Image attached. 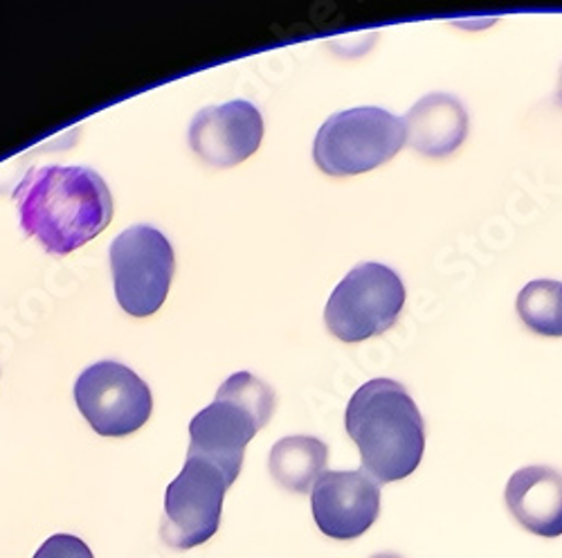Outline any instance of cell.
<instances>
[{
	"mask_svg": "<svg viewBox=\"0 0 562 558\" xmlns=\"http://www.w3.org/2000/svg\"><path fill=\"white\" fill-rule=\"evenodd\" d=\"M21 227L50 255H68L106 230L113 197L90 167H38L14 192Z\"/></svg>",
	"mask_w": 562,
	"mask_h": 558,
	"instance_id": "6da1fadb",
	"label": "cell"
},
{
	"mask_svg": "<svg viewBox=\"0 0 562 558\" xmlns=\"http://www.w3.org/2000/svg\"><path fill=\"white\" fill-rule=\"evenodd\" d=\"M345 428L360 450L362 471L379 484L412 476L424 459V416L396 381L373 379L358 388L345 412Z\"/></svg>",
	"mask_w": 562,
	"mask_h": 558,
	"instance_id": "7a4b0ae2",
	"label": "cell"
},
{
	"mask_svg": "<svg viewBox=\"0 0 562 558\" xmlns=\"http://www.w3.org/2000/svg\"><path fill=\"white\" fill-rule=\"evenodd\" d=\"M274 405V390L266 381L250 371H237L218 388L214 403L192 418L187 457L212 461L234 484L244 467L246 446L270 422Z\"/></svg>",
	"mask_w": 562,
	"mask_h": 558,
	"instance_id": "3957f363",
	"label": "cell"
},
{
	"mask_svg": "<svg viewBox=\"0 0 562 558\" xmlns=\"http://www.w3.org/2000/svg\"><path fill=\"white\" fill-rule=\"evenodd\" d=\"M407 145L403 118L379 107L331 115L315 135V165L329 176H356L390 163Z\"/></svg>",
	"mask_w": 562,
	"mask_h": 558,
	"instance_id": "277c9868",
	"label": "cell"
},
{
	"mask_svg": "<svg viewBox=\"0 0 562 558\" xmlns=\"http://www.w3.org/2000/svg\"><path fill=\"white\" fill-rule=\"evenodd\" d=\"M403 304V279L383 264L367 261L336 287L324 309V322L338 341L362 343L392 330Z\"/></svg>",
	"mask_w": 562,
	"mask_h": 558,
	"instance_id": "5b68a950",
	"label": "cell"
},
{
	"mask_svg": "<svg viewBox=\"0 0 562 558\" xmlns=\"http://www.w3.org/2000/svg\"><path fill=\"white\" fill-rule=\"evenodd\" d=\"M115 298L133 317L154 315L167 300L176 257L169 239L151 225H131L109 250Z\"/></svg>",
	"mask_w": 562,
	"mask_h": 558,
	"instance_id": "8992f818",
	"label": "cell"
},
{
	"mask_svg": "<svg viewBox=\"0 0 562 558\" xmlns=\"http://www.w3.org/2000/svg\"><path fill=\"white\" fill-rule=\"evenodd\" d=\"M232 482L201 457H187L178 478L167 487L160 538L176 551L207 543L221 527L223 500Z\"/></svg>",
	"mask_w": 562,
	"mask_h": 558,
	"instance_id": "52a82bcc",
	"label": "cell"
},
{
	"mask_svg": "<svg viewBox=\"0 0 562 558\" xmlns=\"http://www.w3.org/2000/svg\"><path fill=\"white\" fill-rule=\"evenodd\" d=\"M75 401L90 428L102 437H126L139 431L154 410L149 386L117 360L86 367L75 383Z\"/></svg>",
	"mask_w": 562,
	"mask_h": 558,
	"instance_id": "ba28073f",
	"label": "cell"
},
{
	"mask_svg": "<svg viewBox=\"0 0 562 558\" xmlns=\"http://www.w3.org/2000/svg\"><path fill=\"white\" fill-rule=\"evenodd\" d=\"M319 532L336 540H353L381 516V484L364 471H324L311 491Z\"/></svg>",
	"mask_w": 562,
	"mask_h": 558,
	"instance_id": "9c48e42d",
	"label": "cell"
},
{
	"mask_svg": "<svg viewBox=\"0 0 562 558\" xmlns=\"http://www.w3.org/2000/svg\"><path fill=\"white\" fill-rule=\"evenodd\" d=\"M263 140V118L246 100L207 107L190 126L192 152L212 167H234L248 160Z\"/></svg>",
	"mask_w": 562,
	"mask_h": 558,
	"instance_id": "30bf717a",
	"label": "cell"
},
{
	"mask_svg": "<svg viewBox=\"0 0 562 558\" xmlns=\"http://www.w3.org/2000/svg\"><path fill=\"white\" fill-rule=\"evenodd\" d=\"M504 500L513 518L527 532L544 538L562 536V473L549 467L515 471Z\"/></svg>",
	"mask_w": 562,
	"mask_h": 558,
	"instance_id": "8fae6325",
	"label": "cell"
},
{
	"mask_svg": "<svg viewBox=\"0 0 562 558\" xmlns=\"http://www.w3.org/2000/svg\"><path fill=\"white\" fill-rule=\"evenodd\" d=\"M407 145L426 158H448L468 135V111L448 92H432L418 100L403 118Z\"/></svg>",
	"mask_w": 562,
	"mask_h": 558,
	"instance_id": "7c38bea8",
	"label": "cell"
},
{
	"mask_svg": "<svg viewBox=\"0 0 562 558\" xmlns=\"http://www.w3.org/2000/svg\"><path fill=\"white\" fill-rule=\"evenodd\" d=\"M329 448L324 442L306 435L279 439L268 457L272 480L291 493H311L315 482L324 476Z\"/></svg>",
	"mask_w": 562,
	"mask_h": 558,
	"instance_id": "4fadbf2b",
	"label": "cell"
},
{
	"mask_svg": "<svg viewBox=\"0 0 562 558\" xmlns=\"http://www.w3.org/2000/svg\"><path fill=\"white\" fill-rule=\"evenodd\" d=\"M558 293L560 282H553V279H536L520 291L518 315L531 332L555 338Z\"/></svg>",
	"mask_w": 562,
	"mask_h": 558,
	"instance_id": "5bb4252c",
	"label": "cell"
},
{
	"mask_svg": "<svg viewBox=\"0 0 562 558\" xmlns=\"http://www.w3.org/2000/svg\"><path fill=\"white\" fill-rule=\"evenodd\" d=\"M34 558H95V556H92L90 547L81 538L72 534H55L36 549Z\"/></svg>",
	"mask_w": 562,
	"mask_h": 558,
	"instance_id": "9a60e30c",
	"label": "cell"
},
{
	"mask_svg": "<svg viewBox=\"0 0 562 558\" xmlns=\"http://www.w3.org/2000/svg\"><path fill=\"white\" fill-rule=\"evenodd\" d=\"M555 338H562V284L558 293V311H555Z\"/></svg>",
	"mask_w": 562,
	"mask_h": 558,
	"instance_id": "2e32d148",
	"label": "cell"
},
{
	"mask_svg": "<svg viewBox=\"0 0 562 558\" xmlns=\"http://www.w3.org/2000/svg\"><path fill=\"white\" fill-rule=\"evenodd\" d=\"M555 100L562 107V68H560V77H558V88H555Z\"/></svg>",
	"mask_w": 562,
	"mask_h": 558,
	"instance_id": "e0dca14e",
	"label": "cell"
},
{
	"mask_svg": "<svg viewBox=\"0 0 562 558\" xmlns=\"http://www.w3.org/2000/svg\"><path fill=\"white\" fill-rule=\"evenodd\" d=\"M371 558H403V556L394 554V551H383V554H373Z\"/></svg>",
	"mask_w": 562,
	"mask_h": 558,
	"instance_id": "ac0fdd59",
	"label": "cell"
}]
</instances>
